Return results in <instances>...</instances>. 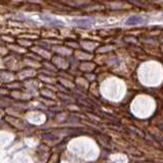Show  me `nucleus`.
<instances>
[{
    "label": "nucleus",
    "instance_id": "obj_1",
    "mask_svg": "<svg viewBox=\"0 0 163 163\" xmlns=\"http://www.w3.org/2000/svg\"><path fill=\"white\" fill-rule=\"evenodd\" d=\"M147 23V18L141 15H132V16L128 17L126 21V25L128 26H135V25H143Z\"/></svg>",
    "mask_w": 163,
    "mask_h": 163
},
{
    "label": "nucleus",
    "instance_id": "obj_2",
    "mask_svg": "<svg viewBox=\"0 0 163 163\" xmlns=\"http://www.w3.org/2000/svg\"><path fill=\"white\" fill-rule=\"evenodd\" d=\"M75 25H77L78 27H81V28H90L92 25L94 24V21L89 18H84V19H74L73 21Z\"/></svg>",
    "mask_w": 163,
    "mask_h": 163
},
{
    "label": "nucleus",
    "instance_id": "obj_3",
    "mask_svg": "<svg viewBox=\"0 0 163 163\" xmlns=\"http://www.w3.org/2000/svg\"><path fill=\"white\" fill-rule=\"evenodd\" d=\"M43 19H45L46 22H48L51 25H63V23H61L58 19H53V18H49V17H43Z\"/></svg>",
    "mask_w": 163,
    "mask_h": 163
}]
</instances>
